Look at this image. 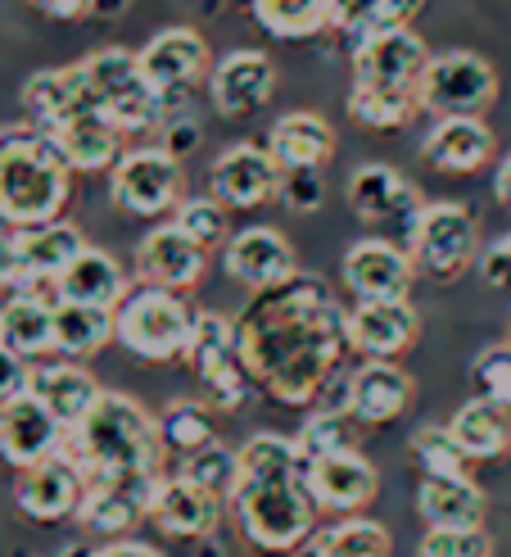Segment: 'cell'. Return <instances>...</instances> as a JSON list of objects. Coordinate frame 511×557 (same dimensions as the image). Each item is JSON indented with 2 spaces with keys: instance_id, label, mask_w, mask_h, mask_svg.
I'll return each mask as SVG.
<instances>
[{
  "instance_id": "obj_1",
  "label": "cell",
  "mask_w": 511,
  "mask_h": 557,
  "mask_svg": "<svg viewBox=\"0 0 511 557\" xmlns=\"http://www.w3.org/2000/svg\"><path fill=\"white\" fill-rule=\"evenodd\" d=\"M236 345L253 389L281 408L317 404L353 349L349 313L339 309L326 282L303 272L276 290L249 295L236 313Z\"/></svg>"
},
{
  "instance_id": "obj_2",
  "label": "cell",
  "mask_w": 511,
  "mask_h": 557,
  "mask_svg": "<svg viewBox=\"0 0 511 557\" xmlns=\"http://www.w3.org/2000/svg\"><path fill=\"white\" fill-rule=\"evenodd\" d=\"M240 481L232 494V517L240 540L263 557H290L317 540L322 508L312 504L303 481L299 444L259 431L240 444Z\"/></svg>"
},
{
  "instance_id": "obj_3",
  "label": "cell",
  "mask_w": 511,
  "mask_h": 557,
  "mask_svg": "<svg viewBox=\"0 0 511 557\" xmlns=\"http://www.w3.org/2000/svg\"><path fill=\"white\" fill-rule=\"evenodd\" d=\"M64 454L87 485H136L150 490L163 481V435L159 417H150L132 395L104 389V399L77 431H68Z\"/></svg>"
},
{
  "instance_id": "obj_4",
  "label": "cell",
  "mask_w": 511,
  "mask_h": 557,
  "mask_svg": "<svg viewBox=\"0 0 511 557\" xmlns=\"http://www.w3.org/2000/svg\"><path fill=\"white\" fill-rule=\"evenodd\" d=\"M27 123L41 127L73 173H100L123 159V132L104 119L87 69H41L23 87Z\"/></svg>"
},
{
  "instance_id": "obj_5",
  "label": "cell",
  "mask_w": 511,
  "mask_h": 557,
  "mask_svg": "<svg viewBox=\"0 0 511 557\" xmlns=\"http://www.w3.org/2000/svg\"><path fill=\"white\" fill-rule=\"evenodd\" d=\"M431 46H425L412 27L399 33H381L372 41L353 46V91L349 114L362 127H403L421 109V77L431 69Z\"/></svg>"
},
{
  "instance_id": "obj_6",
  "label": "cell",
  "mask_w": 511,
  "mask_h": 557,
  "mask_svg": "<svg viewBox=\"0 0 511 557\" xmlns=\"http://www.w3.org/2000/svg\"><path fill=\"white\" fill-rule=\"evenodd\" d=\"M68 195L73 169L41 127L14 123L0 132V222H10L14 232L60 222Z\"/></svg>"
},
{
  "instance_id": "obj_7",
  "label": "cell",
  "mask_w": 511,
  "mask_h": 557,
  "mask_svg": "<svg viewBox=\"0 0 511 557\" xmlns=\"http://www.w3.org/2000/svg\"><path fill=\"white\" fill-rule=\"evenodd\" d=\"M195 313L186 295L163 290V286H132L127 299L113 309V341L140 363H173L186 358L190 336H195Z\"/></svg>"
},
{
  "instance_id": "obj_8",
  "label": "cell",
  "mask_w": 511,
  "mask_h": 557,
  "mask_svg": "<svg viewBox=\"0 0 511 557\" xmlns=\"http://www.w3.org/2000/svg\"><path fill=\"white\" fill-rule=\"evenodd\" d=\"M82 69H87V82H91V91H96V100L104 109V119L123 136L159 127L167 119L163 100L154 96V87L146 82V69H140V50L104 46V50L87 54Z\"/></svg>"
},
{
  "instance_id": "obj_9",
  "label": "cell",
  "mask_w": 511,
  "mask_h": 557,
  "mask_svg": "<svg viewBox=\"0 0 511 557\" xmlns=\"http://www.w3.org/2000/svg\"><path fill=\"white\" fill-rule=\"evenodd\" d=\"M408 255H412L416 272L435 276V282H458L471 263H479L475 213L458 200L425 205L408 232Z\"/></svg>"
},
{
  "instance_id": "obj_10",
  "label": "cell",
  "mask_w": 511,
  "mask_h": 557,
  "mask_svg": "<svg viewBox=\"0 0 511 557\" xmlns=\"http://www.w3.org/2000/svg\"><path fill=\"white\" fill-rule=\"evenodd\" d=\"M109 200L132 218H163L186 200V169L163 146H136L109 173Z\"/></svg>"
},
{
  "instance_id": "obj_11",
  "label": "cell",
  "mask_w": 511,
  "mask_h": 557,
  "mask_svg": "<svg viewBox=\"0 0 511 557\" xmlns=\"http://www.w3.org/2000/svg\"><path fill=\"white\" fill-rule=\"evenodd\" d=\"M186 363H190L195 381L209 389V404L217 412H240L245 399L253 395V381L245 372V358H240V345H236V318H222V313L195 318Z\"/></svg>"
},
{
  "instance_id": "obj_12",
  "label": "cell",
  "mask_w": 511,
  "mask_h": 557,
  "mask_svg": "<svg viewBox=\"0 0 511 557\" xmlns=\"http://www.w3.org/2000/svg\"><path fill=\"white\" fill-rule=\"evenodd\" d=\"M498 100V73L475 50H444L421 77V109L435 119H479Z\"/></svg>"
},
{
  "instance_id": "obj_13",
  "label": "cell",
  "mask_w": 511,
  "mask_h": 557,
  "mask_svg": "<svg viewBox=\"0 0 511 557\" xmlns=\"http://www.w3.org/2000/svg\"><path fill=\"white\" fill-rule=\"evenodd\" d=\"M140 69H146V82L163 100V109L173 114L177 100H186L195 82L209 73V41L195 27H163L140 50Z\"/></svg>"
},
{
  "instance_id": "obj_14",
  "label": "cell",
  "mask_w": 511,
  "mask_h": 557,
  "mask_svg": "<svg viewBox=\"0 0 511 557\" xmlns=\"http://www.w3.org/2000/svg\"><path fill=\"white\" fill-rule=\"evenodd\" d=\"M339 272H345V286H349V295L358 304H389V299H408L412 295L416 263L408 255V245L366 236V240L349 245Z\"/></svg>"
},
{
  "instance_id": "obj_15",
  "label": "cell",
  "mask_w": 511,
  "mask_h": 557,
  "mask_svg": "<svg viewBox=\"0 0 511 557\" xmlns=\"http://www.w3.org/2000/svg\"><path fill=\"white\" fill-rule=\"evenodd\" d=\"M281 186H286L281 163L272 159L267 146H253V141L222 150L209 173V190L222 209H259V205L276 200Z\"/></svg>"
},
{
  "instance_id": "obj_16",
  "label": "cell",
  "mask_w": 511,
  "mask_h": 557,
  "mask_svg": "<svg viewBox=\"0 0 511 557\" xmlns=\"http://www.w3.org/2000/svg\"><path fill=\"white\" fill-rule=\"evenodd\" d=\"M222 268L232 282H240L249 295L276 290L299 276V259L290 240L281 236L276 227H245L232 240L222 245Z\"/></svg>"
},
{
  "instance_id": "obj_17",
  "label": "cell",
  "mask_w": 511,
  "mask_h": 557,
  "mask_svg": "<svg viewBox=\"0 0 511 557\" xmlns=\"http://www.w3.org/2000/svg\"><path fill=\"white\" fill-rule=\"evenodd\" d=\"M64 444H68V431L54 422L41 399L18 395L14 404L0 408V462H10L14 471L60 458Z\"/></svg>"
},
{
  "instance_id": "obj_18",
  "label": "cell",
  "mask_w": 511,
  "mask_h": 557,
  "mask_svg": "<svg viewBox=\"0 0 511 557\" xmlns=\"http://www.w3.org/2000/svg\"><path fill=\"white\" fill-rule=\"evenodd\" d=\"M416 399V381L399 363H376L362 358L345 381V412L358 426H389L412 408Z\"/></svg>"
},
{
  "instance_id": "obj_19",
  "label": "cell",
  "mask_w": 511,
  "mask_h": 557,
  "mask_svg": "<svg viewBox=\"0 0 511 557\" xmlns=\"http://www.w3.org/2000/svg\"><path fill=\"white\" fill-rule=\"evenodd\" d=\"M136 272L146 286H163V290H195L209 272V249L195 245L177 222H163V227L146 232V240L136 245Z\"/></svg>"
},
{
  "instance_id": "obj_20",
  "label": "cell",
  "mask_w": 511,
  "mask_h": 557,
  "mask_svg": "<svg viewBox=\"0 0 511 557\" xmlns=\"http://www.w3.org/2000/svg\"><path fill=\"white\" fill-rule=\"evenodd\" d=\"M303 481H308L312 504H317L322 512H335V517H358L381 494L376 462H366L358 449L303 462Z\"/></svg>"
},
{
  "instance_id": "obj_21",
  "label": "cell",
  "mask_w": 511,
  "mask_h": 557,
  "mask_svg": "<svg viewBox=\"0 0 511 557\" xmlns=\"http://www.w3.org/2000/svg\"><path fill=\"white\" fill-rule=\"evenodd\" d=\"M276 91V64L263 50H232L209 73V100L222 119L259 114Z\"/></svg>"
},
{
  "instance_id": "obj_22",
  "label": "cell",
  "mask_w": 511,
  "mask_h": 557,
  "mask_svg": "<svg viewBox=\"0 0 511 557\" xmlns=\"http://www.w3.org/2000/svg\"><path fill=\"white\" fill-rule=\"evenodd\" d=\"M421 336V313L408 299H389V304H353L349 309V345L362 358L376 363H394L399 354H408Z\"/></svg>"
},
{
  "instance_id": "obj_23",
  "label": "cell",
  "mask_w": 511,
  "mask_h": 557,
  "mask_svg": "<svg viewBox=\"0 0 511 557\" xmlns=\"http://www.w3.org/2000/svg\"><path fill=\"white\" fill-rule=\"evenodd\" d=\"M217 517H222V498H213L200 485H190L182 471L177 476H163L154 485L150 512H146V521L154 531H163L167 540H204L217 531Z\"/></svg>"
},
{
  "instance_id": "obj_24",
  "label": "cell",
  "mask_w": 511,
  "mask_h": 557,
  "mask_svg": "<svg viewBox=\"0 0 511 557\" xmlns=\"http://www.w3.org/2000/svg\"><path fill=\"white\" fill-rule=\"evenodd\" d=\"M82 498H87V481H82V471L73 467L68 454L50 458V462H41V467L18 471L14 504H18L23 517H33V521H64V517H77Z\"/></svg>"
},
{
  "instance_id": "obj_25",
  "label": "cell",
  "mask_w": 511,
  "mask_h": 557,
  "mask_svg": "<svg viewBox=\"0 0 511 557\" xmlns=\"http://www.w3.org/2000/svg\"><path fill=\"white\" fill-rule=\"evenodd\" d=\"M349 209L353 218L362 222H372V227H385V222H403V227L412 232V222L416 213L425 209V200L416 195V186L403 177V173H394L385 169V163H366V169H358L349 177Z\"/></svg>"
},
{
  "instance_id": "obj_26",
  "label": "cell",
  "mask_w": 511,
  "mask_h": 557,
  "mask_svg": "<svg viewBox=\"0 0 511 557\" xmlns=\"http://www.w3.org/2000/svg\"><path fill=\"white\" fill-rule=\"evenodd\" d=\"M87 236L73 222H46V227L33 232H18V286L33 290V286H54L60 276L87 255Z\"/></svg>"
},
{
  "instance_id": "obj_27",
  "label": "cell",
  "mask_w": 511,
  "mask_h": 557,
  "mask_svg": "<svg viewBox=\"0 0 511 557\" xmlns=\"http://www.w3.org/2000/svg\"><path fill=\"white\" fill-rule=\"evenodd\" d=\"M498 141L485 119H435L431 136L421 141V159L448 177L479 173L494 159Z\"/></svg>"
},
{
  "instance_id": "obj_28",
  "label": "cell",
  "mask_w": 511,
  "mask_h": 557,
  "mask_svg": "<svg viewBox=\"0 0 511 557\" xmlns=\"http://www.w3.org/2000/svg\"><path fill=\"white\" fill-rule=\"evenodd\" d=\"M27 395L41 399L64 431H77L91 417V408L104 399V389H100V381L87 368H77V363H46V368H33V376H27Z\"/></svg>"
},
{
  "instance_id": "obj_29",
  "label": "cell",
  "mask_w": 511,
  "mask_h": 557,
  "mask_svg": "<svg viewBox=\"0 0 511 557\" xmlns=\"http://www.w3.org/2000/svg\"><path fill=\"white\" fill-rule=\"evenodd\" d=\"M267 150L281 163V173H317L335 159V127L312 109H295L272 123Z\"/></svg>"
},
{
  "instance_id": "obj_30",
  "label": "cell",
  "mask_w": 511,
  "mask_h": 557,
  "mask_svg": "<svg viewBox=\"0 0 511 557\" xmlns=\"http://www.w3.org/2000/svg\"><path fill=\"white\" fill-rule=\"evenodd\" d=\"M416 512L425 531H485V490L471 476H421Z\"/></svg>"
},
{
  "instance_id": "obj_31",
  "label": "cell",
  "mask_w": 511,
  "mask_h": 557,
  "mask_svg": "<svg viewBox=\"0 0 511 557\" xmlns=\"http://www.w3.org/2000/svg\"><path fill=\"white\" fill-rule=\"evenodd\" d=\"M150 490L136 485H87V498L77 508V525L87 535H104L109 544H119V535H132L150 512Z\"/></svg>"
},
{
  "instance_id": "obj_32",
  "label": "cell",
  "mask_w": 511,
  "mask_h": 557,
  "mask_svg": "<svg viewBox=\"0 0 511 557\" xmlns=\"http://www.w3.org/2000/svg\"><path fill=\"white\" fill-rule=\"evenodd\" d=\"M127 276L119 268V259L104 255V249H87L60 282H54V299L60 304H87V309H104L113 313L127 299Z\"/></svg>"
},
{
  "instance_id": "obj_33",
  "label": "cell",
  "mask_w": 511,
  "mask_h": 557,
  "mask_svg": "<svg viewBox=\"0 0 511 557\" xmlns=\"http://www.w3.org/2000/svg\"><path fill=\"white\" fill-rule=\"evenodd\" d=\"M448 431L462 444V454L471 462H498L511 454V408H502L485 395L466 399L458 412H452Z\"/></svg>"
},
{
  "instance_id": "obj_34",
  "label": "cell",
  "mask_w": 511,
  "mask_h": 557,
  "mask_svg": "<svg viewBox=\"0 0 511 557\" xmlns=\"http://www.w3.org/2000/svg\"><path fill=\"white\" fill-rule=\"evenodd\" d=\"M0 345L18 354L23 363L54 349V304L37 290H18L5 309H0Z\"/></svg>"
},
{
  "instance_id": "obj_35",
  "label": "cell",
  "mask_w": 511,
  "mask_h": 557,
  "mask_svg": "<svg viewBox=\"0 0 511 557\" xmlns=\"http://www.w3.org/2000/svg\"><path fill=\"white\" fill-rule=\"evenodd\" d=\"M421 5L425 0H335L331 33L362 46V41L381 37V33H399V27H408Z\"/></svg>"
},
{
  "instance_id": "obj_36",
  "label": "cell",
  "mask_w": 511,
  "mask_h": 557,
  "mask_svg": "<svg viewBox=\"0 0 511 557\" xmlns=\"http://www.w3.org/2000/svg\"><path fill=\"white\" fill-rule=\"evenodd\" d=\"M253 18L276 41H308L331 27L335 0H253Z\"/></svg>"
},
{
  "instance_id": "obj_37",
  "label": "cell",
  "mask_w": 511,
  "mask_h": 557,
  "mask_svg": "<svg viewBox=\"0 0 511 557\" xmlns=\"http://www.w3.org/2000/svg\"><path fill=\"white\" fill-rule=\"evenodd\" d=\"M109 341H113V313L87 309V304H60L54 299V349H60L68 363L73 358H91Z\"/></svg>"
},
{
  "instance_id": "obj_38",
  "label": "cell",
  "mask_w": 511,
  "mask_h": 557,
  "mask_svg": "<svg viewBox=\"0 0 511 557\" xmlns=\"http://www.w3.org/2000/svg\"><path fill=\"white\" fill-rule=\"evenodd\" d=\"M312 557H394V540L381 521L372 517H345L317 531V540L308 544Z\"/></svg>"
},
{
  "instance_id": "obj_39",
  "label": "cell",
  "mask_w": 511,
  "mask_h": 557,
  "mask_svg": "<svg viewBox=\"0 0 511 557\" xmlns=\"http://www.w3.org/2000/svg\"><path fill=\"white\" fill-rule=\"evenodd\" d=\"M159 435H163V449H173L182 458L209 449L217 444V422H213V408L200 399H173L159 412Z\"/></svg>"
},
{
  "instance_id": "obj_40",
  "label": "cell",
  "mask_w": 511,
  "mask_h": 557,
  "mask_svg": "<svg viewBox=\"0 0 511 557\" xmlns=\"http://www.w3.org/2000/svg\"><path fill=\"white\" fill-rule=\"evenodd\" d=\"M353 417L345 408H322L312 412L303 431L295 435L299 444V458L303 462H317V458H331V454H353Z\"/></svg>"
},
{
  "instance_id": "obj_41",
  "label": "cell",
  "mask_w": 511,
  "mask_h": 557,
  "mask_svg": "<svg viewBox=\"0 0 511 557\" xmlns=\"http://www.w3.org/2000/svg\"><path fill=\"white\" fill-rule=\"evenodd\" d=\"M412 462L421 476H471V458L448 426H421L412 435Z\"/></svg>"
},
{
  "instance_id": "obj_42",
  "label": "cell",
  "mask_w": 511,
  "mask_h": 557,
  "mask_svg": "<svg viewBox=\"0 0 511 557\" xmlns=\"http://www.w3.org/2000/svg\"><path fill=\"white\" fill-rule=\"evenodd\" d=\"M182 476L190 485L209 490L213 498H226V504H232L236 481H240V454H232L226 444H209V449L182 458Z\"/></svg>"
},
{
  "instance_id": "obj_43",
  "label": "cell",
  "mask_w": 511,
  "mask_h": 557,
  "mask_svg": "<svg viewBox=\"0 0 511 557\" xmlns=\"http://www.w3.org/2000/svg\"><path fill=\"white\" fill-rule=\"evenodd\" d=\"M173 222H177V227L195 245H204V249H213V245L226 240V209L213 200V195H204V200H182V209H177Z\"/></svg>"
},
{
  "instance_id": "obj_44",
  "label": "cell",
  "mask_w": 511,
  "mask_h": 557,
  "mask_svg": "<svg viewBox=\"0 0 511 557\" xmlns=\"http://www.w3.org/2000/svg\"><path fill=\"white\" fill-rule=\"evenodd\" d=\"M471 376L479 385V395L511 408V345H485L475 354Z\"/></svg>"
},
{
  "instance_id": "obj_45",
  "label": "cell",
  "mask_w": 511,
  "mask_h": 557,
  "mask_svg": "<svg viewBox=\"0 0 511 557\" xmlns=\"http://www.w3.org/2000/svg\"><path fill=\"white\" fill-rule=\"evenodd\" d=\"M416 557H494V540L485 531H425Z\"/></svg>"
},
{
  "instance_id": "obj_46",
  "label": "cell",
  "mask_w": 511,
  "mask_h": 557,
  "mask_svg": "<svg viewBox=\"0 0 511 557\" xmlns=\"http://www.w3.org/2000/svg\"><path fill=\"white\" fill-rule=\"evenodd\" d=\"M281 200H286L295 213H312V209L322 205V177L317 173H286Z\"/></svg>"
},
{
  "instance_id": "obj_47",
  "label": "cell",
  "mask_w": 511,
  "mask_h": 557,
  "mask_svg": "<svg viewBox=\"0 0 511 557\" xmlns=\"http://www.w3.org/2000/svg\"><path fill=\"white\" fill-rule=\"evenodd\" d=\"M479 272H485V282L498 286V290H511V232L498 236L485 255H479Z\"/></svg>"
},
{
  "instance_id": "obj_48",
  "label": "cell",
  "mask_w": 511,
  "mask_h": 557,
  "mask_svg": "<svg viewBox=\"0 0 511 557\" xmlns=\"http://www.w3.org/2000/svg\"><path fill=\"white\" fill-rule=\"evenodd\" d=\"M27 376H33V368H27L18 354H10L5 345H0V408L14 404L18 395H27Z\"/></svg>"
},
{
  "instance_id": "obj_49",
  "label": "cell",
  "mask_w": 511,
  "mask_h": 557,
  "mask_svg": "<svg viewBox=\"0 0 511 557\" xmlns=\"http://www.w3.org/2000/svg\"><path fill=\"white\" fill-rule=\"evenodd\" d=\"M23 5H33V10L46 14V18L73 23V18H87V14L96 10V0H23Z\"/></svg>"
},
{
  "instance_id": "obj_50",
  "label": "cell",
  "mask_w": 511,
  "mask_h": 557,
  "mask_svg": "<svg viewBox=\"0 0 511 557\" xmlns=\"http://www.w3.org/2000/svg\"><path fill=\"white\" fill-rule=\"evenodd\" d=\"M0 286H18V232L0 222Z\"/></svg>"
},
{
  "instance_id": "obj_51",
  "label": "cell",
  "mask_w": 511,
  "mask_h": 557,
  "mask_svg": "<svg viewBox=\"0 0 511 557\" xmlns=\"http://www.w3.org/2000/svg\"><path fill=\"white\" fill-rule=\"evenodd\" d=\"M163 132H167V136H163V150L173 154V159H182V154H190L195 146H200V127H195L190 119H182V123H167Z\"/></svg>"
},
{
  "instance_id": "obj_52",
  "label": "cell",
  "mask_w": 511,
  "mask_h": 557,
  "mask_svg": "<svg viewBox=\"0 0 511 557\" xmlns=\"http://www.w3.org/2000/svg\"><path fill=\"white\" fill-rule=\"evenodd\" d=\"M96 557H159L150 544H136V540H119V544H100Z\"/></svg>"
},
{
  "instance_id": "obj_53",
  "label": "cell",
  "mask_w": 511,
  "mask_h": 557,
  "mask_svg": "<svg viewBox=\"0 0 511 557\" xmlns=\"http://www.w3.org/2000/svg\"><path fill=\"white\" fill-rule=\"evenodd\" d=\"M494 195H498V200L511 209V154L498 163V177H494Z\"/></svg>"
},
{
  "instance_id": "obj_54",
  "label": "cell",
  "mask_w": 511,
  "mask_h": 557,
  "mask_svg": "<svg viewBox=\"0 0 511 557\" xmlns=\"http://www.w3.org/2000/svg\"><path fill=\"white\" fill-rule=\"evenodd\" d=\"M60 557H96V548H87V544H73V548H64Z\"/></svg>"
},
{
  "instance_id": "obj_55",
  "label": "cell",
  "mask_w": 511,
  "mask_h": 557,
  "mask_svg": "<svg viewBox=\"0 0 511 557\" xmlns=\"http://www.w3.org/2000/svg\"><path fill=\"white\" fill-rule=\"evenodd\" d=\"M249 5H253V0H249Z\"/></svg>"
}]
</instances>
